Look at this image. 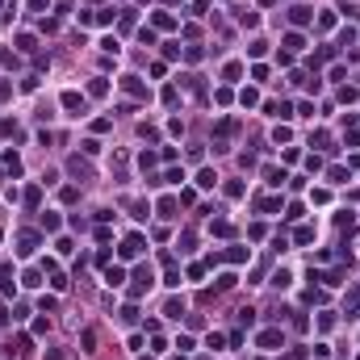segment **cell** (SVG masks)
<instances>
[{"label": "cell", "mask_w": 360, "mask_h": 360, "mask_svg": "<svg viewBox=\"0 0 360 360\" xmlns=\"http://www.w3.org/2000/svg\"><path fill=\"white\" fill-rule=\"evenodd\" d=\"M63 109H67L72 117H80L84 114V96L80 93H63Z\"/></svg>", "instance_id": "6da1fadb"}, {"label": "cell", "mask_w": 360, "mask_h": 360, "mask_svg": "<svg viewBox=\"0 0 360 360\" xmlns=\"http://www.w3.org/2000/svg\"><path fill=\"white\" fill-rule=\"evenodd\" d=\"M122 88H126L130 96H143V84H138V76H126V80H122Z\"/></svg>", "instance_id": "5b68a950"}, {"label": "cell", "mask_w": 360, "mask_h": 360, "mask_svg": "<svg viewBox=\"0 0 360 360\" xmlns=\"http://www.w3.org/2000/svg\"><path fill=\"white\" fill-rule=\"evenodd\" d=\"M138 251H143V239H126V243H122V256H126V260L138 256Z\"/></svg>", "instance_id": "277c9868"}, {"label": "cell", "mask_w": 360, "mask_h": 360, "mask_svg": "<svg viewBox=\"0 0 360 360\" xmlns=\"http://www.w3.org/2000/svg\"><path fill=\"white\" fill-rule=\"evenodd\" d=\"M264 180H268V185H281V180H285V172H277V168H268V172H264Z\"/></svg>", "instance_id": "ba28073f"}, {"label": "cell", "mask_w": 360, "mask_h": 360, "mask_svg": "<svg viewBox=\"0 0 360 360\" xmlns=\"http://www.w3.org/2000/svg\"><path fill=\"white\" fill-rule=\"evenodd\" d=\"M277 343H281L277 331H264V335H260V348H277Z\"/></svg>", "instance_id": "8992f818"}, {"label": "cell", "mask_w": 360, "mask_h": 360, "mask_svg": "<svg viewBox=\"0 0 360 360\" xmlns=\"http://www.w3.org/2000/svg\"><path fill=\"white\" fill-rule=\"evenodd\" d=\"M348 17H352V21H360V4H352V9H348Z\"/></svg>", "instance_id": "9c48e42d"}, {"label": "cell", "mask_w": 360, "mask_h": 360, "mask_svg": "<svg viewBox=\"0 0 360 360\" xmlns=\"http://www.w3.org/2000/svg\"><path fill=\"white\" fill-rule=\"evenodd\" d=\"M197 185H201V189H214L218 185V172H214V168H201V172H197Z\"/></svg>", "instance_id": "7a4b0ae2"}, {"label": "cell", "mask_w": 360, "mask_h": 360, "mask_svg": "<svg viewBox=\"0 0 360 360\" xmlns=\"http://www.w3.org/2000/svg\"><path fill=\"white\" fill-rule=\"evenodd\" d=\"M17 243H21V247H17L21 256H30L34 247H38V235H30V230H25V235H21V239H17Z\"/></svg>", "instance_id": "3957f363"}, {"label": "cell", "mask_w": 360, "mask_h": 360, "mask_svg": "<svg viewBox=\"0 0 360 360\" xmlns=\"http://www.w3.org/2000/svg\"><path fill=\"white\" fill-rule=\"evenodd\" d=\"M105 281H109V285H122L126 272H122V268H109V272H105Z\"/></svg>", "instance_id": "52a82bcc"}]
</instances>
